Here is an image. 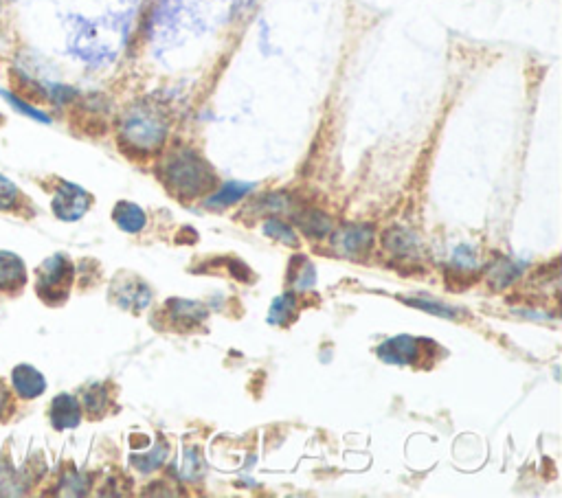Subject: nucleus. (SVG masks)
<instances>
[{"label":"nucleus","instance_id":"1a4fd4ad","mask_svg":"<svg viewBox=\"0 0 562 498\" xmlns=\"http://www.w3.org/2000/svg\"><path fill=\"white\" fill-rule=\"evenodd\" d=\"M51 422L58 430L75 428L82 422V406L77 402L73 395L62 393L51 404Z\"/></svg>","mask_w":562,"mask_h":498},{"label":"nucleus","instance_id":"4468645a","mask_svg":"<svg viewBox=\"0 0 562 498\" xmlns=\"http://www.w3.org/2000/svg\"><path fill=\"white\" fill-rule=\"evenodd\" d=\"M253 185H246V183H229L224 185L222 189H218L216 194H213L207 200V207L209 209H224V207H231L235 202H240L246 194H249Z\"/></svg>","mask_w":562,"mask_h":498},{"label":"nucleus","instance_id":"20e7f679","mask_svg":"<svg viewBox=\"0 0 562 498\" xmlns=\"http://www.w3.org/2000/svg\"><path fill=\"white\" fill-rule=\"evenodd\" d=\"M91 194L71 183H60L53 196V213L64 222H75L91 209Z\"/></svg>","mask_w":562,"mask_h":498},{"label":"nucleus","instance_id":"0eeeda50","mask_svg":"<svg viewBox=\"0 0 562 498\" xmlns=\"http://www.w3.org/2000/svg\"><path fill=\"white\" fill-rule=\"evenodd\" d=\"M11 384H14V389L18 391L22 400L38 398V395H42L44 389H47V380L31 365H18L11 371Z\"/></svg>","mask_w":562,"mask_h":498},{"label":"nucleus","instance_id":"f03ea898","mask_svg":"<svg viewBox=\"0 0 562 498\" xmlns=\"http://www.w3.org/2000/svg\"><path fill=\"white\" fill-rule=\"evenodd\" d=\"M165 185L183 198H196L216 185L211 167L194 150H176L163 165Z\"/></svg>","mask_w":562,"mask_h":498},{"label":"nucleus","instance_id":"dca6fc26","mask_svg":"<svg viewBox=\"0 0 562 498\" xmlns=\"http://www.w3.org/2000/svg\"><path fill=\"white\" fill-rule=\"evenodd\" d=\"M264 235L273 237V240H277V242H284L288 246L299 244V237H297L295 231H292V226L286 224V222H281L279 218H268L264 222Z\"/></svg>","mask_w":562,"mask_h":498},{"label":"nucleus","instance_id":"f8f14e48","mask_svg":"<svg viewBox=\"0 0 562 498\" xmlns=\"http://www.w3.org/2000/svg\"><path fill=\"white\" fill-rule=\"evenodd\" d=\"M288 281L295 290H310L317 284V268L308 257H295L288 268Z\"/></svg>","mask_w":562,"mask_h":498},{"label":"nucleus","instance_id":"9d476101","mask_svg":"<svg viewBox=\"0 0 562 498\" xmlns=\"http://www.w3.org/2000/svg\"><path fill=\"white\" fill-rule=\"evenodd\" d=\"M295 222L303 233L312 237V240H321V237L328 235L332 231V226H334L330 215H325L323 211H317V209H308V211L297 213Z\"/></svg>","mask_w":562,"mask_h":498},{"label":"nucleus","instance_id":"ddd939ff","mask_svg":"<svg viewBox=\"0 0 562 498\" xmlns=\"http://www.w3.org/2000/svg\"><path fill=\"white\" fill-rule=\"evenodd\" d=\"M297 294L295 292H286L281 297L275 299V303L271 305V314H268V321L273 325H288L292 319L297 316Z\"/></svg>","mask_w":562,"mask_h":498},{"label":"nucleus","instance_id":"2eb2a0df","mask_svg":"<svg viewBox=\"0 0 562 498\" xmlns=\"http://www.w3.org/2000/svg\"><path fill=\"white\" fill-rule=\"evenodd\" d=\"M385 246L396 255L409 257L415 253V246H418V242H415V237L404 229H391L389 233H385Z\"/></svg>","mask_w":562,"mask_h":498},{"label":"nucleus","instance_id":"aec40b11","mask_svg":"<svg viewBox=\"0 0 562 498\" xmlns=\"http://www.w3.org/2000/svg\"><path fill=\"white\" fill-rule=\"evenodd\" d=\"M106 389L104 387H91L86 391V409L91 411L93 415H101L106 409Z\"/></svg>","mask_w":562,"mask_h":498},{"label":"nucleus","instance_id":"9b49d317","mask_svg":"<svg viewBox=\"0 0 562 498\" xmlns=\"http://www.w3.org/2000/svg\"><path fill=\"white\" fill-rule=\"evenodd\" d=\"M112 218H115L117 226L121 231L126 233H139L148 218H145V211L137 205H132V202H119L115 207V213H112Z\"/></svg>","mask_w":562,"mask_h":498},{"label":"nucleus","instance_id":"f257e3e1","mask_svg":"<svg viewBox=\"0 0 562 498\" xmlns=\"http://www.w3.org/2000/svg\"><path fill=\"white\" fill-rule=\"evenodd\" d=\"M167 137V117L159 106L148 101L134 104L126 110L119 123L121 145L139 154H152L159 150Z\"/></svg>","mask_w":562,"mask_h":498},{"label":"nucleus","instance_id":"412c9836","mask_svg":"<svg viewBox=\"0 0 562 498\" xmlns=\"http://www.w3.org/2000/svg\"><path fill=\"white\" fill-rule=\"evenodd\" d=\"M519 270H521V266H516L514 262H510V259H501L499 262V268L497 270H492V279H503L501 281V286H505V284H510V281L519 275Z\"/></svg>","mask_w":562,"mask_h":498},{"label":"nucleus","instance_id":"4be33fe9","mask_svg":"<svg viewBox=\"0 0 562 498\" xmlns=\"http://www.w3.org/2000/svg\"><path fill=\"white\" fill-rule=\"evenodd\" d=\"M9 400H11V393L3 382H0V415H5V411L9 409Z\"/></svg>","mask_w":562,"mask_h":498},{"label":"nucleus","instance_id":"6e6552de","mask_svg":"<svg viewBox=\"0 0 562 498\" xmlns=\"http://www.w3.org/2000/svg\"><path fill=\"white\" fill-rule=\"evenodd\" d=\"M27 284V268L14 253L0 251V292H16Z\"/></svg>","mask_w":562,"mask_h":498},{"label":"nucleus","instance_id":"a211bd4d","mask_svg":"<svg viewBox=\"0 0 562 498\" xmlns=\"http://www.w3.org/2000/svg\"><path fill=\"white\" fill-rule=\"evenodd\" d=\"M20 191L18 187L11 183L9 178L0 176V211H9V209H16L18 202H20Z\"/></svg>","mask_w":562,"mask_h":498},{"label":"nucleus","instance_id":"39448f33","mask_svg":"<svg viewBox=\"0 0 562 498\" xmlns=\"http://www.w3.org/2000/svg\"><path fill=\"white\" fill-rule=\"evenodd\" d=\"M372 240H374L372 226L350 224V226H343V229L332 235V246L339 255L356 259L372 248Z\"/></svg>","mask_w":562,"mask_h":498},{"label":"nucleus","instance_id":"423d86ee","mask_svg":"<svg viewBox=\"0 0 562 498\" xmlns=\"http://www.w3.org/2000/svg\"><path fill=\"white\" fill-rule=\"evenodd\" d=\"M422 345H424V341H420V338H413V336L389 338V341H385L378 347V358L382 362H387V365H398V367L415 365V362H420Z\"/></svg>","mask_w":562,"mask_h":498},{"label":"nucleus","instance_id":"f3484780","mask_svg":"<svg viewBox=\"0 0 562 498\" xmlns=\"http://www.w3.org/2000/svg\"><path fill=\"white\" fill-rule=\"evenodd\" d=\"M0 97L7 99V104L14 106L18 112H22V115H27V117L36 119V121H40V123H51L47 112H42V110H38V108H33L31 104H27V101H25V99H20L18 95L7 93V90H0Z\"/></svg>","mask_w":562,"mask_h":498},{"label":"nucleus","instance_id":"6ab92c4d","mask_svg":"<svg viewBox=\"0 0 562 498\" xmlns=\"http://www.w3.org/2000/svg\"><path fill=\"white\" fill-rule=\"evenodd\" d=\"M404 303L415 305V308L426 310V312L437 314V316H446V319H455V316H457V312H455L453 308H446V305H442V303H435V301H426V299H407Z\"/></svg>","mask_w":562,"mask_h":498},{"label":"nucleus","instance_id":"7ed1b4c3","mask_svg":"<svg viewBox=\"0 0 562 498\" xmlns=\"http://www.w3.org/2000/svg\"><path fill=\"white\" fill-rule=\"evenodd\" d=\"M71 284H73V264L64 255H55L38 268L36 290L44 303L49 305L64 303L66 297H69Z\"/></svg>","mask_w":562,"mask_h":498}]
</instances>
